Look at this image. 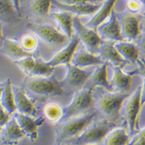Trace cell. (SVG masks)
I'll use <instances>...</instances> for the list:
<instances>
[{
    "mask_svg": "<svg viewBox=\"0 0 145 145\" xmlns=\"http://www.w3.org/2000/svg\"><path fill=\"white\" fill-rule=\"evenodd\" d=\"M3 86H4V82L3 83H0V97H1V94H2V92H3Z\"/></svg>",
    "mask_w": 145,
    "mask_h": 145,
    "instance_id": "obj_38",
    "label": "cell"
},
{
    "mask_svg": "<svg viewBox=\"0 0 145 145\" xmlns=\"http://www.w3.org/2000/svg\"><path fill=\"white\" fill-rule=\"evenodd\" d=\"M96 117L97 113L94 112L86 113L60 121L56 127V144H61L65 140L74 139L94 121Z\"/></svg>",
    "mask_w": 145,
    "mask_h": 145,
    "instance_id": "obj_1",
    "label": "cell"
},
{
    "mask_svg": "<svg viewBox=\"0 0 145 145\" xmlns=\"http://www.w3.org/2000/svg\"><path fill=\"white\" fill-rule=\"evenodd\" d=\"M54 145H68V144H63V143H61V144H55Z\"/></svg>",
    "mask_w": 145,
    "mask_h": 145,
    "instance_id": "obj_39",
    "label": "cell"
},
{
    "mask_svg": "<svg viewBox=\"0 0 145 145\" xmlns=\"http://www.w3.org/2000/svg\"><path fill=\"white\" fill-rule=\"evenodd\" d=\"M103 61L98 54L87 51L86 49L76 50L73 54L71 64L75 67L84 69L90 66H98L103 63Z\"/></svg>",
    "mask_w": 145,
    "mask_h": 145,
    "instance_id": "obj_19",
    "label": "cell"
},
{
    "mask_svg": "<svg viewBox=\"0 0 145 145\" xmlns=\"http://www.w3.org/2000/svg\"><path fill=\"white\" fill-rule=\"evenodd\" d=\"M12 89L16 109V113L35 117L37 114V109L33 101L25 93V90L16 86H13Z\"/></svg>",
    "mask_w": 145,
    "mask_h": 145,
    "instance_id": "obj_15",
    "label": "cell"
},
{
    "mask_svg": "<svg viewBox=\"0 0 145 145\" xmlns=\"http://www.w3.org/2000/svg\"><path fill=\"white\" fill-rule=\"evenodd\" d=\"M91 75V72L79 68L72 64L67 65V72L64 78L60 81L62 86L67 85L72 89H80L84 88Z\"/></svg>",
    "mask_w": 145,
    "mask_h": 145,
    "instance_id": "obj_12",
    "label": "cell"
},
{
    "mask_svg": "<svg viewBox=\"0 0 145 145\" xmlns=\"http://www.w3.org/2000/svg\"><path fill=\"white\" fill-rule=\"evenodd\" d=\"M30 30L36 35L37 38L50 46H65L70 40L59 30L47 23L31 26Z\"/></svg>",
    "mask_w": 145,
    "mask_h": 145,
    "instance_id": "obj_8",
    "label": "cell"
},
{
    "mask_svg": "<svg viewBox=\"0 0 145 145\" xmlns=\"http://www.w3.org/2000/svg\"><path fill=\"white\" fill-rule=\"evenodd\" d=\"M54 68L40 59H36L29 77H50L53 75Z\"/></svg>",
    "mask_w": 145,
    "mask_h": 145,
    "instance_id": "obj_30",
    "label": "cell"
},
{
    "mask_svg": "<svg viewBox=\"0 0 145 145\" xmlns=\"http://www.w3.org/2000/svg\"><path fill=\"white\" fill-rule=\"evenodd\" d=\"M11 119V115L3 109V107L0 105V132L3 127L8 123L9 120Z\"/></svg>",
    "mask_w": 145,
    "mask_h": 145,
    "instance_id": "obj_34",
    "label": "cell"
},
{
    "mask_svg": "<svg viewBox=\"0 0 145 145\" xmlns=\"http://www.w3.org/2000/svg\"><path fill=\"white\" fill-rule=\"evenodd\" d=\"M80 43V42L79 40L78 37L76 35H73L67 44L53 56L49 62H47L48 64L53 68L62 64H65L66 66L70 64L73 54L76 50H77Z\"/></svg>",
    "mask_w": 145,
    "mask_h": 145,
    "instance_id": "obj_13",
    "label": "cell"
},
{
    "mask_svg": "<svg viewBox=\"0 0 145 145\" xmlns=\"http://www.w3.org/2000/svg\"><path fill=\"white\" fill-rule=\"evenodd\" d=\"M114 124L108 120L93 121L80 135L73 139L76 144H96L103 140Z\"/></svg>",
    "mask_w": 145,
    "mask_h": 145,
    "instance_id": "obj_6",
    "label": "cell"
},
{
    "mask_svg": "<svg viewBox=\"0 0 145 145\" xmlns=\"http://www.w3.org/2000/svg\"><path fill=\"white\" fill-rule=\"evenodd\" d=\"M0 137L3 144L16 145L25 138V136L12 116L8 123L0 132Z\"/></svg>",
    "mask_w": 145,
    "mask_h": 145,
    "instance_id": "obj_14",
    "label": "cell"
},
{
    "mask_svg": "<svg viewBox=\"0 0 145 145\" xmlns=\"http://www.w3.org/2000/svg\"><path fill=\"white\" fill-rule=\"evenodd\" d=\"M3 25L2 23H0V42L3 41Z\"/></svg>",
    "mask_w": 145,
    "mask_h": 145,
    "instance_id": "obj_37",
    "label": "cell"
},
{
    "mask_svg": "<svg viewBox=\"0 0 145 145\" xmlns=\"http://www.w3.org/2000/svg\"><path fill=\"white\" fill-rule=\"evenodd\" d=\"M117 3V0H104L98 10L93 15L92 18L85 25L87 27L96 30L99 26L105 22L112 12L114 11V7Z\"/></svg>",
    "mask_w": 145,
    "mask_h": 145,
    "instance_id": "obj_20",
    "label": "cell"
},
{
    "mask_svg": "<svg viewBox=\"0 0 145 145\" xmlns=\"http://www.w3.org/2000/svg\"><path fill=\"white\" fill-rule=\"evenodd\" d=\"M20 44L25 51L33 54L39 46L38 38L33 33H25L20 36V40H18Z\"/></svg>",
    "mask_w": 145,
    "mask_h": 145,
    "instance_id": "obj_31",
    "label": "cell"
},
{
    "mask_svg": "<svg viewBox=\"0 0 145 145\" xmlns=\"http://www.w3.org/2000/svg\"><path fill=\"white\" fill-rule=\"evenodd\" d=\"M16 13L21 16V0H12Z\"/></svg>",
    "mask_w": 145,
    "mask_h": 145,
    "instance_id": "obj_36",
    "label": "cell"
},
{
    "mask_svg": "<svg viewBox=\"0 0 145 145\" xmlns=\"http://www.w3.org/2000/svg\"><path fill=\"white\" fill-rule=\"evenodd\" d=\"M96 30L103 40L111 42H119L124 40L121 34L120 23L117 14L112 12L107 20L99 26Z\"/></svg>",
    "mask_w": 145,
    "mask_h": 145,
    "instance_id": "obj_11",
    "label": "cell"
},
{
    "mask_svg": "<svg viewBox=\"0 0 145 145\" xmlns=\"http://www.w3.org/2000/svg\"><path fill=\"white\" fill-rule=\"evenodd\" d=\"M114 48L124 62L132 63L138 62L140 58V50L134 42L127 40L115 42Z\"/></svg>",
    "mask_w": 145,
    "mask_h": 145,
    "instance_id": "obj_23",
    "label": "cell"
},
{
    "mask_svg": "<svg viewBox=\"0 0 145 145\" xmlns=\"http://www.w3.org/2000/svg\"><path fill=\"white\" fill-rule=\"evenodd\" d=\"M73 31L76 36L78 37L85 49L90 53L98 54L100 47L104 40L99 36L96 30L87 27V26L81 22L78 17L73 18Z\"/></svg>",
    "mask_w": 145,
    "mask_h": 145,
    "instance_id": "obj_7",
    "label": "cell"
},
{
    "mask_svg": "<svg viewBox=\"0 0 145 145\" xmlns=\"http://www.w3.org/2000/svg\"><path fill=\"white\" fill-rule=\"evenodd\" d=\"M127 145H145V129L142 127L131 137Z\"/></svg>",
    "mask_w": 145,
    "mask_h": 145,
    "instance_id": "obj_32",
    "label": "cell"
},
{
    "mask_svg": "<svg viewBox=\"0 0 145 145\" xmlns=\"http://www.w3.org/2000/svg\"><path fill=\"white\" fill-rule=\"evenodd\" d=\"M127 97V93L106 91L94 97V106L104 117H116L120 113L123 101Z\"/></svg>",
    "mask_w": 145,
    "mask_h": 145,
    "instance_id": "obj_3",
    "label": "cell"
},
{
    "mask_svg": "<svg viewBox=\"0 0 145 145\" xmlns=\"http://www.w3.org/2000/svg\"><path fill=\"white\" fill-rule=\"evenodd\" d=\"M144 84L143 82L131 95H127L123 101L120 113L125 120L130 136L137 133V123L140 111L144 103Z\"/></svg>",
    "mask_w": 145,
    "mask_h": 145,
    "instance_id": "obj_2",
    "label": "cell"
},
{
    "mask_svg": "<svg viewBox=\"0 0 145 145\" xmlns=\"http://www.w3.org/2000/svg\"><path fill=\"white\" fill-rule=\"evenodd\" d=\"M84 145H96V144H84Z\"/></svg>",
    "mask_w": 145,
    "mask_h": 145,
    "instance_id": "obj_40",
    "label": "cell"
},
{
    "mask_svg": "<svg viewBox=\"0 0 145 145\" xmlns=\"http://www.w3.org/2000/svg\"><path fill=\"white\" fill-rule=\"evenodd\" d=\"M25 89L38 96L61 95L64 93L60 81L55 77H29L25 82Z\"/></svg>",
    "mask_w": 145,
    "mask_h": 145,
    "instance_id": "obj_4",
    "label": "cell"
},
{
    "mask_svg": "<svg viewBox=\"0 0 145 145\" xmlns=\"http://www.w3.org/2000/svg\"><path fill=\"white\" fill-rule=\"evenodd\" d=\"M120 23L121 34L123 40L134 42L137 40L141 34V17L138 14L125 12L117 15Z\"/></svg>",
    "mask_w": 145,
    "mask_h": 145,
    "instance_id": "obj_9",
    "label": "cell"
},
{
    "mask_svg": "<svg viewBox=\"0 0 145 145\" xmlns=\"http://www.w3.org/2000/svg\"><path fill=\"white\" fill-rule=\"evenodd\" d=\"M143 3L144 2L141 0H126L127 12L138 14L142 9Z\"/></svg>",
    "mask_w": 145,
    "mask_h": 145,
    "instance_id": "obj_33",
    "label": "cell"
},
{
    "mask_svg": "<svg viewBox=\"0 0 145 145\" xmlns=\"http://www.w3.org/2000/svg\"><path fill=\"white\" fill-rule=\"evenodd\" d=\"M131 136L123 127H114L102 140L103 145H127Z\"/></svg>",
    "mask_w": 145,
    "mask_h": 145,
    "instance_id": "obj_26",
    "label": "cell"
},
{
    "mask_svg": "<svg viewBox=\"0 0 145 145\" xmlns=\"http://www.w3.org/2000/svg\"><path fill=\"white\" fill-rule=\"evenodd\" d=\"M53 0H29V10L30 14L36 18H44L50 14Z\"/></svg>",
    "mask_w": 145,
    "mask_h": 145,
    "instance_id": "obj_28",
    "label": "cell"
},
{
    "mask_svg": "<svg viewBox=\"0 0 145 145\" xmlns=\"http://www.w3.org/2000/svg\"><path fill=\"white\" fill-rule=\"evenodd\" d=\"M42 115L45 120L52 123H58L63 117V107L57 103H48L42 108Z\"/></svg>",
    "mask_w": 145,
    "mask_h": 145,
    "instance_id": "obj_29",
    "label": "cell"
},
{
    "mask_svg": "<svg viewBox=\"0 0 145 145\" xmlns=\"http://www.w3.org/2000/svg\"><path fill=\"white\" fill-rule=\"evenodd\" d=\"M13 117L25 137H28L32 142L36 141L39 136V128L45 123L44 118L42 117L36 118L17 113L13 114Z\"/></svg>",
    "mask_w": 145,
    "mask_h": 145,
    "instance_id": "obj_10",
    "label": "cell"
},
{
    "mask_svg": "<svg viewBox=\"0 0 145 145\" xmlns=\"http://www.w3.org/2000/svg\"><path fill=\"white\" fill-rule=\"evenodd\" d=\"M108 63L103 62L101 65H98L94 71L91 72L89 79L87 82L89 86L88 88L92 89V87H99L104 89L108 92H114L108 78Z\"/></svg>",
    "mask_w": 145,
    "mask_h": 145,
    "instance_id": "obj_17",
    "label": "cell"
},
{
    "mask_svg": "<svg viewBox=\"0 0 145 145\" xmlns=\"http://www.w3.org/2000/svg\"><path fill=\"white\" fill-rule=\"evenodd\" d=\"M12 0H0V23L12 24L20 20Z\"/></svg>",
    "mask_w": 145,
    "mask_h": 145,
    "instance_id": "obj_27",
    "label": "cell"
},
{
    "mask_svg": "<svg viewBox=\"0 0 145 145\" xmlns=\"http://www.w3.org/2000/svg\"><path fill=\"white\" fill-rule=\"evenodd\" d=\"M141 1H142V2H144V0H141Z\"/></svg>",
    "mask_w": 145,
    "mask_h": 145,
    "instance_id": "obj_41",
    "label": "cell"
},
{
    "mask_svg": "<svg viewBox=\"0 0 145 145\" xmlns=\"http://www.w3.org/2000/svg\"><path fill=\"white\" fill-rule=\"evenodd\" d=\"M2 51L8 58L15 62L26 57L33 56V54L25 51L21 47L18 40L10 38H5L2 41Z\"/></svg>",
    "mask_w": 145,
    "mask_h": 145,
    "instance_id": "obj_22",
    "label": "cell"
},
{
    "mask_svg": "<svg viewBox=\"0 0 145 145\" xmlns=\"http://www.w3.org/2000/svg\"><path fill=\"white\" fill-rule=\"evenodd\" d=\"M50 17L57 23L63 34L70 40L73 36V18L74 16L66 11L53 12L50 14Z\"/></svg>",
    "mask_w": 145,
    "mask_h": 145,
    "instance_id": "obj_21",
    "label": "cell"
},
{
    "mask_svg": "<svg viewBox=\"0 0 145 145\" xmlns=\"http://www.w3.org/2000/svg\"><path fill=\"white\" fill-rule=\"evenodd\" d=\"M12 88L13 85L11 80L9 78L6 79L4 82L3 92L0 97V105L10 115H13L16 112Z\"/></svg>",
    "mask_w": 145,
    "mask_h": 145,
    "instance_id": "obj_25",
    "label": "cell"
},
{
    "mask_svg": "<svg viewBox=\"0 0 145 145\" xmlns=\"http://www.w3.org/2000/svg\"><path fill=\"white\" fill-rule=\"evenodd\" d=\"M98 55L104 62L112 63L114 66H121L124 61L114 48V43L103 41L98 50Z\"/></svg>",
    "mask_w": 145,
    "mask_h": 145,
    "instance_id": "obj_24",
    "label": "cell"
},
{
    "mask_svg": "<svg viewBox=\"0 0 145 145\" xmlns=\"http://www.w3.org/2000/svg\"><path fill=\"white\" fill-rule=\"evenodd\" d=\"M53 6L56 7L59 10L68 12L74 17H79L80 16H93L101 7V4L89 3L83 5H67L56 0H53Z\"/></svg>",
    "mask_w": 145,
    "mask_h": 145,
    "instance_id": "obj_18",
    "label": "cell"
},
{
    "mask_svg": "<svg viewBox=\"0 0 145 145\" xmlns=\"http://www.w3.org/2000/svg\"><path fill=\"white\" fill-rule=\"evenodd\" d=\"M56 1L67 5H83V4L94 3L96 0H56Z\"/></svg>",
    "mask_w": 145,
    "mask_h": 145,
    "instance_id": "obj_35",
    "label": "cell"
},
{
    "mask_svg": "<svg viewBox=\"0 0 145 145\" xmlns=\"http://www.w3.org/2000/svg\"><path fill=\"white\" fill-rule=\"evenodd\" d=\"M93 106L94 95L93 89L88 87H84L77 90L72 95L71 102L63 107V117L61 121L74 116L86 113L85 112Z\"/></svg>",
    "mask_w": 145,
    "mask_h": 145,
    "instance_id": "obj_5",
    "label": "cell"
},
{
    "mask_svg": "<svg viewBox=\"0 0 145 145\" xmlns=\"http://www.w3.org/2000/svg\"><path fill=\"white\" fill-rule=\"evenodd\" d=\"M112 89L117 92L126 93L130 90L132 83V75L127 73L120 66L112 68V77L110 80Z\"/></svg>",
    "mask_w": 145,
    "mask_h": 145,
    "instance_id": "obj_16",
    "label": "cell"
}]
</instances>
